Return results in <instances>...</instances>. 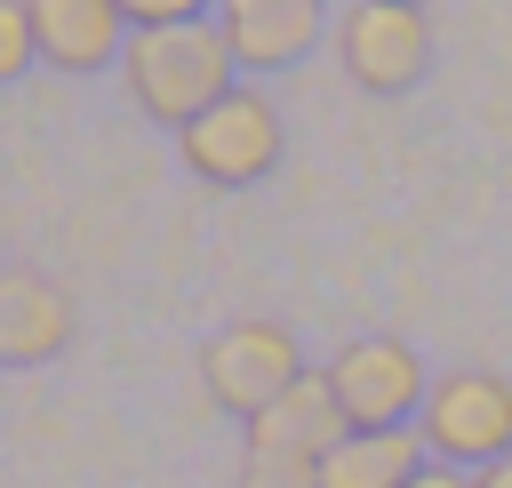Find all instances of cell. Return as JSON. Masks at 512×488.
<instances>
[{
    "mask_svg": "<svg viewBox=\"0 0 512 488\" xmlns=\"http://www.w3.org/2000/svg\"><path fill=\"white\" fill-rule=\"evenodd\" d=\"M232 48L216 32V16L200 24H176V32H128V56H120V80H128V104L160 128H192L200 112H216L240 80H232Z\"/></svg>",
    "mask_w": 512,
    "mask_h": 488,
    "instance_id": "1",
    "label": "cell"
},
{
    "mask_svg": "<svg viewBox=\"0 0 512 488\" xmlns=\"http://www.w3.org/2000/svg\"><path fill=\"white\" fill-rule=\"evenodd\" d=\"M280 112H272V96H256V88H232L216 112H200L184 136H176V160L200 176V184H216V192H240V184H264L272 168H280Z\"/></svg>",
    "mask_w": 512,
    "mask_h": 488,
    "instance_id": "2",
    "label": "cell"
},
{
    "mask_svg": "<svg viewBox=\"0 0 512 488\" xmlns=\"http://www.w3.org/2000/svg\"><path fill=\"white\" fill-rule=\"evenodd\" d=\"M296 376H304V352H296V336L280 320H232V328H216L200 344V384L240 424H256Z\"/></svg>",
    "mask_w": 512,
    "mask_h": 488,
    "instance_id": "3",
    "label": "cell"
},
{
    "mask_svg": "<svg viewBox=\"0 0 512 488\" xmlns=\"http://www.w3.org/2000/svg\"><path fill=\"white\" fill-rule=\"evenodd\" d=\"M328 384H336V408H344L352 432H400L432 400V376L400 336H352L328 360Z\"/></svg>",
    "mask_w": 512,
    "mask_h": 488,
    "instance_id": "4",
    "label": "cell"
},
{
    "mask_svg": "<svg viewBox=\"0 0 512 488\" xmlns=\"http://www.w3.org/2000/svg\"><path fill=\"white\" fill-rule=\"evenodd\" d=\"M424 448L456 472H488L512 456V384L504 376H440L432 400H424Z\"/></svg>",
    "mask_w": 512,
    "mask_h": 488,
    "instance_id": "5",
    "label": "cell"
},
{
    "mask_svg": "<svg viewBox=\"0 0 512 488\" xmlns=\"http://www.w3.org/2000/svg\"><path fill=\"white\" fill-rule=\"evenodd\" d=\"M336 56H344L352 88L400 96V88H416L424 64H432V24H424L416 8H400V0H360V8L336 16Z\"/></svg>",
    "mask_w": 512,
    "mask_h": 488,
    "instance_id": "6",
    "label": "cell"
},
{
    "mask_svg": "<svg viewBox=\"0 0 512 488\" xmlns=\"http://www.w3.org/2000/svg\"><path fill=\"white\" fill-rule=\"evenodd\" d=\"M320 24H328L320 0H224L216 8V32H224V48H232L240 72H288V64H304L312 40H320Z\"/></svg>",
    "mask_w": 512,
    "mask_h": 488,
    "instance_id": "7",
    "label": "cell"
},
{
    "mask_svg": "<svg viewBox=\"0 0 512 488\" xmlns=\"http://www.w3.org/2000/svg\"><path fill=\"white\" fill-rule=\"evenodd\" d=\"M72 344V296L48 272H0V368H40Z\"/></svg>",
    "mask_w": 512,
    "mask_h": 488,
    "instance_id": "8",
    "label": "cell"
},
{
    "mask_svg": "<svg viewBox=\"0 0 512 488\" xmlns=\"http://www.w3.org/2000/svg\"><path fill=\"white\" fill-rule=\"evenodd\" d=\"M32 48L56 72H96L128 56V8L120 0H32Z\"/></svg>",
    "mask_w": 512,
    "mask_h": 488,
    "instance_id": "9",
    "label": "cell"
},
{
    "mask_svg": "<svg viewBox=\"0 0 512 488\" xmlns=\"http://www.w3.org/2000/svg\"><path fill=\"white\" fill-rule=\"evenodd\" d=\"M336 440H352V424H344V408H336L328 368H320V376L304 368V376L248 424V448H256V456H312V464H320Z\"/></svg>",
    "mask_w": 512,
    "mask_h": 488,
    "instance_id": "10",
    "label": "cell"
},
{
    "mask_svg": "<svg viewBox=\"0 0 512 488\" xmlns=\"http://www.w3.org/2000/svg\"><path fill=\"white\" fill-rule=\"evenodd\" d=\"M424 472V440L400 432H352L320 456V488H408Z\"/></svg>",
    "mask_w": 512,
    "mask_h": 488,
    "instance_id": "11",
    "label": "cell"
},
{
    "mask_svg": "<svg viewBox=\"0 0 512 488\" xmlns=\"http://www.w3.org/2000/svg\"><path fill=\"white\" fill-rule=\"evenodd\" d=\"M232 488H320V464L312 456H256L248 448V464H240Z\"/></svg>",
    "mask_w": 512,
    "mask_h": 488,
    "instance_id": "12",
    "label": "cell"
},
{
    "mask_svg": "<svg viewBox=\"0 0 512 488\" xmlns=\"http://www.w3.org/2000/svg\"><path fill=\"white\" fill-rule=\"evenodd\" d=\"M24 64H40V48H32V8H24V0H0V80H16Z\"/></svg>",
    "mask_w": 512,
    "mask_h": 488,
    "instance_id": "13",
    "label": "cell"
},
{
    "mask_svg": "<svg viewBox=\"0 0 512 488\" xmlns=\"http://www.w3.org/2000/svg\"><path fill=\"white\" fill-rule=\"evenodd\" d=\"M120 8H128V32H176V24L208 16L200 0H120Z\"/></svg>",
    "mask_w": 512,
    "mask_h": 488,
    "instance_id": "14",
    "label": "cell"
},
{
    "mask_svg": "<svg viewBox=\"0 0 512 488\" xmlns=\"http://www.w3.org/2000/svg\"><path fill=\"white\" fill-rule=\"evenodd\" d=\"M408 488H472V472H456V464H424Z\"/></svg>",
    "mask_w": 512,
    "mask_h": 488,
    "instance_id": "15",
    "label": "cell"
},
{
    "mask_svg": "<svg viewBox=\"0 0 512 488\" xmlns=\"http://www.w3.org/2000/svg\"><path fill=\"white\" fill-rule=\"evenodd\" d=\"M472 488H512V456H504V464H488V472H472Z\"/></svg>",
    "mask_w": 512,
    "mask_h": 488,
    "instance_id": "16",
    "label": "cell"
}]
</instances>
